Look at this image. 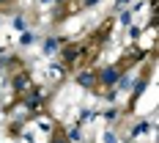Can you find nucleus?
Returning a JSON list of instances; mask_svg holds the SVG:
<instances>
[{
  "mask_svg": "<svg viewBox=\"0 0 159 143\" xmlns=\"http://www.w3.org/2000/svg\"><path fill=\"white\" fill-rule=\"evenodd\" d=\"M115 80H118V69H115V66H110V69L102 72V83H104V85H115Z\"/></svg>",
  "mask_w": 159,
  "mask_h": 143,
  "instance_id": "obj_1",
  "label": "nucleus"
},
{
  "mask_svg": "<svg viewBox=\"0 0 159 143\" xmlns=\"http://www.w3.org/2000/svg\"><path fill=\"white\" fill-rule=\"evenodd\" d=\"M85 3H96V0H85Z\"/></svg>",
  "mask_w": 159,
  "mask_h": 143,
  "instance_id": "obj_2",
  "label": "nucleus"
},
{
  "mask_svg": "<svg viewBox=\"0 0 159 143\" xmlns=\"http://www.w3.org/2000/svg\"><path fill=\"white\" fill-rule=\"evenodd\" d=\"M55 143H66V141H55Z\"/></svg>",
  "mask_w": 159,
  "mask_h": 143,
  "instance_id": "obj_3",
  "label": "nucleus"
}]
</instances>
